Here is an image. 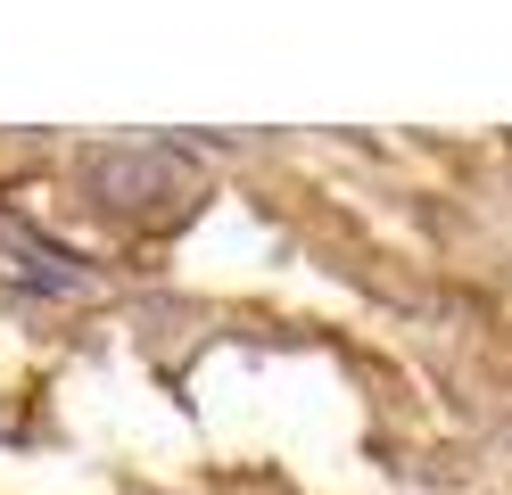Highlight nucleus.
Here are the masks:
<instances>
[{"label": "nucleus", "mask_w": 512, "mask_h": 495, "mask_svg": "<svg viewBox=\"0 0 512 495\" xmlns=\"http://www.w3.org/2000/svg\"><path fill=\"white\" fill-rule=\"evenodd\" d=\"M91 182H100V190H133V198H157V190H166L157 157H100V165H91Z\"/></svg>", "instance_id": "f257e3e1"}]
</instances>
